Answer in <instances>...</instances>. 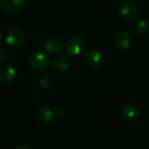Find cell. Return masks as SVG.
Segmentation results:
<instances>
[{"mask_svg":"<svg viewBox=\"0 0 149 149\" xmlns=\"http://www.w3.org/2000/svg\"><path fill=\"white\" fill-rule=\"evenodd\" d=\"M51 64L49 55L43 51H36L33 53L28 59V66L32 70L36 72H41L47 69Z\"/></svg>","mask_w":149,"mask_h":149,"instance_id":"cell-1","label":"cell"},{"mask_svg":"<svg viewBox=\"0 0 149 149\" xmlns=\"http://www.w3.org/2000/svg\"><path fill=\"white\" fill-rule=\"evenodd\" d=\"M5 40L7 45L11 47H20L23 46L26 41V33L19 28L13 27L10 28L5 36Z\"/></svg>","mask_w":149,"mask_h":149,"instance_id":"cell-2","label":"cell"},{"mask_svg":"<svg viewBox=\"0 0 149 149\" xmlns=\"http://www.w3.org/2000/svg\"><path fill=\"white\" fill-rule=\"evenodd\" d=\"M85 42L81 36L73 35L66 42V49L68 54L72 56H77L80 54L84 49Z\"/></svg>","mask_w":149,"mask_h":149,"instance_id":"cell-3","label":"cell"},{"mask_svg":"<svg viewBox=\"0 0 149 149\" xmlns=\"http://www.w3.org/2000/svg\"><path fill=\"white\" fill-rule=\"evenodd\" d=\"M26 6V0H1L0 7L1 9L12 15L18 14L23 11Z\"/></svg>","mask_w":149,"mask_h":149,"instance_id":"cell-4","label":"cell"},{"mask_svg":"<svg viewBox=\"0 0 149 149\" xmlns=\"http://www.w3.org/2000/svg\"><path fill=\"white\" fill-rule=\"evenodd\" d=\"M84 61L90 68L97 69L104 64V56L97 49L91 48L84 54Z\"/></svg>","mask_w":149,"mask_h":149,"instance_id":"cell-5","label":"cell"},{"mask_svg":"<svg viewBox=\"0 0 149 149\" xmlns=\"http://www.w3.org/2000/svg\"><path fill=\"white\" fill-rule=\"evenodd\" d=\"M119 16L122 19L126 22H133L139 18L140 11L139 9L132 4L123 5L119 8Z\"/></svg>","mask_w":149,"mask_h":149,"instance_id":"cell-6","label":"cell"},{"mask_svg":"<svg viewBox=\"0 0 149 149\" xmlns=\"http://www.w3.org/2000/svg\"><path fill=\"white\" fill-rule=\"evenodd\" d=\"M17 69L12 64H6L3 66L1 70H0V79L6 84H13L17 79Z\"/></svg>","mask_w":149,"mask_h":149,"instance_id":"cell-7","label":"cell"},{"mask_svg":"<svg viewBox=\"0 0 149 149\" xmlns=\"http://www.w3.org/2000/svg\"><path fill=\"white\" fill-rule=\"evenodd\" d=\"M45 47L49 54L53 55H58L63 52L65 47V43L61 38L53 37L47 40L45 44Z\"/></svg>","mask_w":149,"mask_h":149,"instance_id":"cell-8","label":"cell"},{"mask_svg":"<svg viewBox=\"0 0 149 149\" xmlns=\"http://www.w3.org/2000/svg\"><path fill=\"white\" fill-rule=\"evenodd\" d=\"M35 117L40 123L43 125H49L55 118V114L50 108L46 106H41L36 110Z\"/></svg>","mask_w":149,"mask_h":149,"instance_id":"cell-9","label":"cell"},{"mask_svg":"<svg viewBox=\"0 0 149 149\" xmlns=\"http://www.w3.org/2000/svg\"><path fill=\"white\" fill-rule=\"evenodd\" d=\"M114 42L118 49L125 50L129 48V47L132 44V36L129 32L125 30H121L116 33Z\"/></svg>","mask_w":149,"mask_h":149,"instance_id":"cell-10","label":"cell"},{"mask_svg":"<svg viewBox=\"0 0 149 149\" xmlns=\"http://www.w3.org/2000/svg\"><path fill=\"white\" fill-rule=\"evenodd\" d=\"M122 114L130 120H136L140 116L139 108L133 104H125L121 108Z\"/></svg>","mask_w":149,"mask_h":149,"instance_id":"cell-11","label":"cell"},{"mask_svg":"<svg viewBox=\"0 0 149 149\" xmlns=\"http://www.w3.org/2000/svg\"><path fill=\"white\" fill-rule=\"evenodd\" d=\"M134 32L139 36H146L149 33V23L146 20L138 22L134 26Z\"/></svg>","mask_w":149,"mask_h":149,"instance_id":"cell-12","label":"cell"},{"mask_svg":"<svg viewBox=\"0 0 149 149\" xmlns=\"http://www.w3.org/2000/svg\"><path fill=\"white\" fill-rule=\"evenodd\" d=\"M51 67H52V68L54 71H56L58 73H65L69 68L68 63L66 61H64V60H57V61H54L51 64Z\"/></svg>","mask_w":149,"mask_h":149,"instance_id":"cell-13","label":"cell"},{"mask_svg":"<svg viewBox=\"0 0 149 149\" xmlns=\"http://www.w3.org/2000/svg\"><path fill=\"white\" fill-rule=\"evenodd\" d=\"M39 85L40 88H42L44 90H51L54 85V81L53 80L52 77L46 76V77H43L40 79Z\"/></svg>","mask_w":149,"mask_h":149,"instance_id":"cell-14","label":"cell"},{"mask_svg":"<svg viewBox=\"0 0 149 149\" xmlns=\"http://www.w3.org/2000/svg\"><path fill=\"white\" fill-rule=\"evenodd\" d=\"M9 54L6 49H0V61H5L8 59Z\"/></svg>","mask_w":149,"mask_h":149,"instance_id":"cell-15","label":"cell"},{"mask_svg":"<svg viewBox=\"0 0 149 149\" xmlns=\"http://www.w3.org/2000/svg\"><path fill=\"white\" fill-rule=\"evenodd\" d=\"M14 149H32L28 145H26V144H20L19 146H17Z\"/></svg>","mask_w":149,"mask_h":149,"instance_id":"cell-16","label":"cell"},{"mask_svg":"<svg viewBox=\"0 0 149 149\" xmlns=\"http://www.w3.org/2000/svg\"><path fill=\"white\" fill-rule=\"evenodd\" d=\"M136 1L139 4H143V3H146V0H136Z\"/></svg>","mask_w":149,"mask_h":149,"instance_id":"cell-17","label":"cell"},{"mask_svg":"<svg viewBox=\"0 0 149 149\" xmlns=\"http://www.w3.org/2000/svg\"><path fill=\"white\" fill-rule=\"evenodd\" d=\"M1 40H2V34H1V33H0V41H1Z\"/></svg>","mask_w":149,"mask_h":149,"instance_id":"cell-18","label":"cell"},{"mask_svg":"<svg viewBox=\"0 0 149 149\" xmlns=\"http://www.w3.org/2000/svg\"><path fill=\"white\" fill-rule=\"evenodd\" d=\"M119 2H124V1H125V0H118Z\"/></svg>","mask_w":149,"mask_h":149,"instance_id":"cell-19","label":"cell"}]
</instances>
